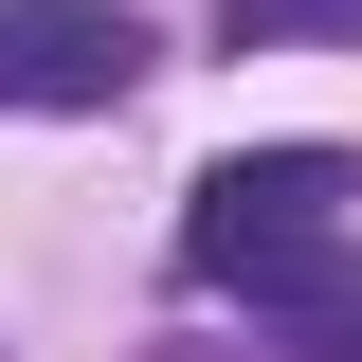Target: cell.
Returning a JSON list of instances; mask_svg holds the SVG:
<instances>
[{"instance_id":"4","label":"cell","mask_w":362,"mask_h":362,"mask_svg":"<svg viewBox=\"0 0 362 362\" xmlns=\"http://www.w3.org/2000/svg\"><path fill=\"white\" fill-rule=\"evenodd\" d=\"M290 37H344L362 54V0H218V54H290Z\"/></svg>"},{"instance_id":"2","label":"cell","mask_w":362,"mask_h":362,"mask_svg":"<svg viewBox=\"0 0 362 362\" xmlns=\"http://www.w3.org/2000/svg\"><path fill=\"white\" fill-rule=\"evenodd\" d=\"M163 73L127 0H0V109H127Z\"/></svg>"},{"instance_id":"3","label":"cell","mask_w":362,"mask_h":362,"mask_svg":"<svg viewBox=\"0 0 362 362\" xmlns=\"http://www.w3.org/2000/svg\"><path fill=\"white\" fill-rule=\"evenodd\" d=\"M254 308H272V344H290V362H362V235H308Z\"/></svg>"},{"instance_id":"1","label":"cell","mask_w":362,"mask_h":362,"mask_svg":"<svg viewBox=\"0 0 362 362\" xmlns=\"http://www.w3.org/2000/svg\"><path fill=\"white\" fill-rule=\"evenodd\" d=\"M344 199H362V163H344V145H235V163H199V181H181V272L254 308L308 235H344Z\"/></svg>"}]
</instances>
